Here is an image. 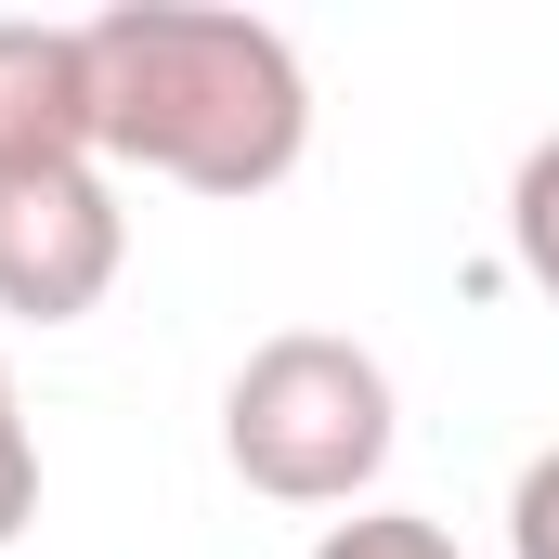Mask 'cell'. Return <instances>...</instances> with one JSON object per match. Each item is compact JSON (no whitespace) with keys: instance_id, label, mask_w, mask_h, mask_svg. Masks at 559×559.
<instances>
[{"instance_id":"1","label":"cell","mask_w":559,"mask_h":559,"mask_svg":"<svg viewBox=\"0 0 559 559\" xmlns=\"http://www.w3.org/2000/svg\"><path fill=\"white\" fill-rule=\"evenodd\" d=\"M92 39V131L105 169L182 182V195H274L312 156V79L286 26L222 0H118L79 26Z\"/></svg>"},{"instance_id":"2","label":"cell","mask_w":559,"mask_h":559,"mask_svg":"<svg viewBox=\"0 0 559 559\" xmlns=\"http://www.w3.org/2000/svg\"><path fill=\"white\" fill-rule=\"evenodd\" d=\"M391 365L365 352V338H338V325H286L261 338L248 365H235V391H222V455H235V481L248 495H274V508H352L378 468H391Z\"/></svg>"},{"instance_id":"3","label":"cell","mask_w":559,"mask_h":559,"mask_svg":"<svg viewBox=\"0 0 559 559\" xmlns=\"http://www.w3.org/2000/svg\"><path fill=\"white\" fill-rule=\"evenodd\" d=\"M131 261V209L105 169H39V182H0V312L26 325H79Z\"/></svg>"},{"instance_id":"4","label":"cell","mask_w":559,"mask_h":559,"mask_svg":"<svg viewBox=\"0 0 559 559\" xmlns=\"http://www.w3.org/2000/svg\"><path fill=\"white\" fill-rule=\"evenodd\" d=\"M39 169H105L92 39L39 26V13H0V182H39Z\"/></svg>"},{"instance_id":"5","label":"cell","mask_w":559,"mask_h":559,"mask_svg":"<svg viewBox=\"0 0 559 559\" xmlns=\"http://www.w3.org/2000/svg\"><path fill=\"white\" fill-rule=\"evenodd\" d=\"M508 261H521V274L559 299V131L534 143L521 169H508Z\"/></svg>"},{"instance_id":"6","label":"cell","mask_w":559,"mask_h":559,"mask_svg":"<svg viewBox=\"0 0 559 559\" xmlns=\"http://www.w3.org/2000/svg\"><path fill=\"white\" fill-rule=\"evenodd\" d=\"M312 559H455V534L417 521V508H352V521H325Z\"/></svg>"},{"instance_id":"7","label":"cell","mask_w":559,"mask_h":559,"mask_svg":"<svg viewBox=\"0 0 559 559\" xmlns=\"http://www.w3.org/2000/svg\"><path fill=\"white\" fill-rule=\"evenodd\" d=\"M39 521V429H26V404H13V365H0V547Z\"/></svg>"},{"instance_id":"8","label":"cell","mask_w":559,"mask_h":559,"mask_svg":"<svg viewBox=\"0 0 559 559\" xmlns=\"http://www.w3.org/2000/svg\"><path fill=\"white\" fill-rule=\"evenodd\" d=\"M508 559H559V442L508 481Z\"/></svg>"}]
</instances>
